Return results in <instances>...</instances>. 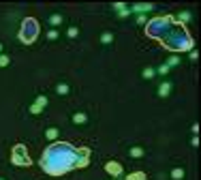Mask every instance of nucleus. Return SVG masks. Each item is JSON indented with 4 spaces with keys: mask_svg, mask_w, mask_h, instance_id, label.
Wrapping results in <instances>:
<instances>
[{
    "mask_svg": "<svg viewBox=\"0 0 201 180\" xmlns=\"http://www.w3.org/2000/svg\"><path fill=\"white\" fill-rule=\"evenodd\" d=\"M90 161L88 148H75L66 142L49 144L41 156V167L49 176H62L75 167H86Z\"/></svg>",
    "mask_w": 201,
    "mask_h": 180,
    "instance_id": "obj_1",
    "label": "nucleus"
},
{
    "mask_svg": "<svg viewBox=\"0 0 201 180\" xmlns=\"http://www.w3.org/2000/svg\"><path fill=\"white\" fill-rule=\"evenodd\" d=\"M163 45L171 52H188L193 50V37L178 24H173V28L169 30V34L163 39Z\"/></svg>",
    "mask_w": 201,
    "mask_h": 180,
    "instance_id": "obj_2",
    "label": "nucleus"
},
{
    "mask_svg": "<svg viewBox=\"0 0 201 180\" xmlns=\"http://www.w3.org/2000/svg\"><path fill=\"white\" fill-rule=\"evenodd\" d=\"M173 24H175V19H173V15H163V17H152L145 24V34L150 37V39H158V41H163L167 34H169V30L173 28Z\"/></svg>",
    "mask_w": 201,
    "mask_h": 180,
    "instance_id": "obj_3",
    "label": "nucleus"
},
{
    "mask_svg": "<svg viewBox=\"0 0 201 180\" xmlns=\"http://www.w3.org/2000/svg\"><path fill=\"white\" fill-rule=\"evenodd\" d=\"M37 37H39V21L34 17H26L21 21V28H19V41L30 45L37 41Z\"/></svg>",
    "mask_w": 201,
    "mask_h": 180,
    "instance_id": "obj_4",
    "label": "nucleus"
},
{
    "mask_svg": "<svg viewBox=\"0 0 201 180\" xmlns=\"http://www.w3.org/2000/svg\"><path fill=\"white\" fill-rule=\"evenodd\" d=\"M11 161L13 165H24V167H28L32 161H30V156H28V150L24 144H17L13 146V154H11Z\"/></svg>",
    "mask_w": 201,
    "mask_h": 180,
    "instance_id": "obj_5",
    "label": "nucleus"
},
{
    "mask_svg": "<svg viewBox=\"0 0 201 180\" xmlns=\"http://www.w3.org/2000/svg\"><path fill=\"white\" fill-rule=\"evenodd\" d=\"M88 122V116L84 111H77V114H73V124H86Z\"/></svg>",
    "mask_w": 201,
    "mask_h": 180,
    "instance_id": "obj_6",
    "label": "nucleus"
},
{
    "mask_svg": "<svg viewBox=\"0 0 201 180\" xmlns=\"http://www.w3.org/2000/svg\"><path fill=\"white\" fill-rule=\"evenodd\" d=\"M105 169H107L109 174H113V176H120V172H122V167H120L118 163H113V161H111V163H107V165H105Z\"/></svg>",
    "mask_w": 201,
    "mask_h": 180,
    "instance_id": "obj_7",
    "label": "nucleus"
},
{
    "mask_svg": "<svg viewBox=\"0 0 201 180\" xmlns=\"http://www.w3.org/2000/svg\"><path fill=\"white\" fill-rule=\"evenodd\" d=\"M69 90H71V88H69V84H58V86H56V95L66 97V95H69Z\"/></svg>",
    "mask_w": 201,
    "mask_h": 180,
    "instance_id": "obj_8",
    "label": "nucleus"
},
{
    "mask_svg": "<svg viewBox=\"0 0 201 180\" xmlns=\"http://www.w3.org/2000/svg\"><path fill=\"white\" fill-rule=\"evenodd\" d=\"M190 17H193L190 11H182V13L178 15V26H180V24H186V21H190Z\"/></svg>",
    "mask_w": 201,
    "mask_h": 180,
    "instance_id": "obj_9",
    "label": "nucleus"
},
{
    "mask_svg": "<svg viewBox=\"0 0 201 180\" xmlns=\"http://www.w3.org/2000/svg\"><path fill=\"white\" fill-rule=\"evenodd\" d=\"M62 21H64V17H62L60 13H54L52 17H49V24H52V26H60Z\"/></svg>",
    "mask_w": 201,
    "mask_h": 180,
    "instance_id": "obj_10",
    "label": "nucleus"
},
{
    "mask_svg": "<svg viewBox=\"0 0 201 180\" xmlns=\"http://www.w3.org/2000/svg\"><path fill=\"white\" fill-rule=\"evenodd\" d=\"M169 90H171V84H169V82H163V84H161V88H158V95H161V97H167V95H169Z\"/></svg>",
    "mask_w": 201,
    "mask_h": 180,
    "instance_id": "obj_11",
    "label": "nucleus"
},
{
    "mask_svg": "<svg viewBox=\"0 0 201 180\" xmlns=\"http://www.w3.org/2000/svg\"><path fill=\"white\" fill-rule=\"evenodd\" d=\"M131 156H133V159L143 156V148H141V146H133V148H131Z\"/></svg>",
    "mask_w": 201,
    "mask_h": 180,
    "instance_id": "obj_12",
    "label": "nucleus"
},
{
    "mask_svg": "<svg viewBox=\"0 0 201 180\" xmlns=\"http://www.w3.org/2000/svg\"><path fill=\"white\" fill-rule=\"evenodd\" d=\"M171 178H173V180H182V178H184V169H182V167H175V169L171 172Z\"/></svg>",
    "mask_w": 201,
    "mask_h": 180,
    "instance_id": "obj_13",
    "label": "nucleus"
},
{
    "mask_svg": "<svg viewBox=\"0 0 201 180\" xmlns=\"http://www.w3.org/2000/svg\"><path fill=\"white\" fill-rule=\"evenodd\" d=\"M113 41V34L111 32H103V34H101V43H103V45H109Z\"/></svg>",
    "mask_w": 201,
    "mask_h": 180,
    "instance_id": "obj_14",
    "label": "nucleus"
},
{
    "mask_svg": "<svg viewBox=\"0 0 201 180\" xmlns=\"http://www.w3.org/2000/svg\"><path fill=\"white\" fill-rule=\"evenodd\" d=\"M45 135H47L49 140H56V137H58V129H54V127H52V129H47V133H45Z\"/></svg>",
    "mask_w": 201,
    "mask_h": 180,
    "instance_id": "obj_15",
    "label": "nucleus"
},
{
    "mask_svg": "<svg viewBox=\"0 0 201 180\" xmlns=\"http://www.w3.org/2000/svg\"><path fill=\"white\" fill-rule=\"evenodd\" d=\"M154 5H135V11H152Z\"/></svg>",
    "mask_w": 201,
    "mask_h": 180,
    "instance_id": "obj_16",
    "label": "nucleus"
},
{
    "mask_svg": "<svg viewBox=\"0 0 201 180\" xmlns=\"http://www.w3.org/2000/svg\"><path fill=\"white\" fill-rule=\"evenodd\" d=\"M34 105H37V107H39V109H43V107H45V105H47V99H45V97H39V99H37V101H34Z\"/></svg>",
    "mask_w": 201,
    "mask_h": 180,
    "instance_id": "obj_17",
    "label": "nucleus"
},
{
    "mask_svg": "<svg viewBox=\"0 0 201 180\" xmlns=\"http://www.w3.org/2000/svg\"><path fill=\"white\" fill-rule=\"evenodd\" d=\"M126 180H145V176H143L141 172H137V174H131V176H126Z\"/></svg>",
    "mask_w": 201,
    "mask_h": 180,
    "instance_id": "obj_18",
    "label": "nucleus"
},
{
    "mask_svg": "<svg viewBox=\"0 0 201 180\" xmlns=\"http://www.w3.org/2000/svg\"><path fill=\"white\" fill-rule=\"evenodd\" d=\"M66 34H69V39H77V34H79V30H77V28H75V26H71Z\"/></svg>",
    "mask_w": 201,
    "mask_h": 180,
    "instance_id": "obj_19",
    "label": "nucleus"
},
{
    "mask_svg": "<svg viewBox=\"0 0 201 180\" xmlns=\"http://www.w3.org/2000/svg\"><path fill=\"white\" fill-rule=\"evenodd\" d=\"M154 73H158V75H167V73H169V66H167V64H161Z\"/></svg>",
    "mask_w": 201,
    "mask_h": 180,
    "instance_id": "obj_20",
    "label": "nucleus"
},
{
    "mask_svg": "<svg viewBox=\"0 0 201 180\" xmlns=\"http://www.w3.org/2000/svg\"><path fill=\"white\" fill-rule=\"evenodd\" d=\"M9 62H11V58H9V56H5V54H0V66H7Z\"/></svg>",
    "mask_w": 201,
    "mask_h": 180,
    "instance_id": "obj_21",
    "label": "nucleus"
},
{
    "mask_svg": "<svg viewBox=\"0 0 201 180\" xmlns=\"http://www.w3.org/2000/svg\"><path fill=\"white\" fill-rule=\"evenodd\" d=\"M47 39H49V41H54V39H58V30H56V28H52V30L47 32Z\"/></svg>",
    "mask_w": 201,
    "mask_h": 180,
    "instance_id": "obj_22",
    "label": "nucleus"
},
{
    "mask_svg": "<svg viewBox=\"0 0 201 180\" xmlns=\"http://www.w3.org/2000/svg\"><path fill=\"white\" fill-rule=\"evenodd\" d=\"M175 64H180V58H178V56H171L169 62H167V66H175Z\"/></svg>",
    "mask_w": 201,
    "mask_h": 180,
    "instance_id": "obj_23",
    "label": "nucleus"
},
{
    "mask_svg": "<svg viewBox=\"0 0 201 180\" xmlns=\"http://www.w3.org/2000/svg\"><path fill=\"white\" fill-rule=\"evenodd\" d=\"M143 77H145V79L154 77V69H145V71H143Z\"/></svg>",
    "mask_w": 201,
    "mask_h": 180,
    "instance_id": "obj_24",
    "label": "nucleus"
},
{
    "mask_svg": "<svg viewBox=\"0 0 201 180\" xmlns=\"http://www.w3.org/2000/svg\"><path fill=\"white\" fill-rule=\"evenodd\" d=\"M0 52H2V43H0Z\"/></svg>",
    "mask_w": 201,
    "mask_h": 180,
    "instance_id": "obj_25",
    "label": "nucleus"
},
{
    "mask_svg": "<svg viewBox=\"0 0 201 180\" xmlns=\"http://www.w3.org/2000/svg\"><path fill=\"white\" fill-rule=\"evenodd\" d=\"M0 180H2V178H0Z\"/></svg>",
    "mask_w": 201,
    "mask_h": 180,
    "instance_id": "obj_26",
    "label": "nucleus"
}]
</instances>
